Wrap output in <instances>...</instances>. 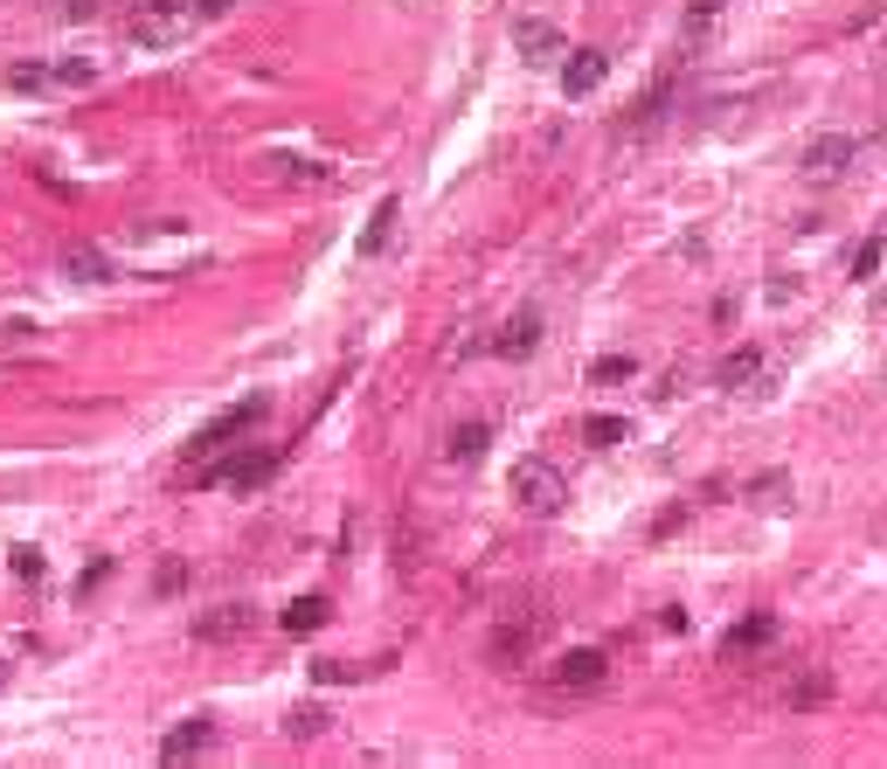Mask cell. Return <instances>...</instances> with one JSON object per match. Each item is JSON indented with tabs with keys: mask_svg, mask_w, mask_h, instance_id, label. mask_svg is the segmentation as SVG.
<instances>
[{
	"mask_svg": "<svg viewBox=\"0 0 887 769\" xmlns=\"http://www.w3.org/2000/svg\"><path fill=\"white\" fill-rule=\"evenodd\" d=\"M514 499L527 513H562V506H569V485H562V472L549 458H520L514 464Z\"/></svg>",
	"mask_w": 887,
	"mask_h": 769,
	"instance_id": "6da1fadb",
	"label": "cell"
},
{
	"mask_svg": "<svg viewBox=\"0 0 887 769\" xmlns=\"http://www.w3.org/2000/svg\"><path fill=\"white\" fill-rule=\"evenodd\" d=\"M257 423H263V396H243L236 409H222V417H209L195 437H187V464L209 458V451H222V444H236L243 430H257Z\"/></svg>",
	"mask_w": 887,
	"mask_h": 769,
	"instance_id": "7a4b0ae2",
	"label": "cell"
},
{
	"mask_svg": "<svg viewBox=\"0 0 887 769\" xmlns=\"http://www.w3.org/2000/svg\"><path fill=\"white\" fill-rule=\"evenodd\" d=\"M603 672H611V659H603L596 645H582V652H562L555 659V686L562 693H590V686H603Z\"/></svg>",
	"mask_w": 887,
	"mask_h": 769,
	"instance_id": "3957f363",
	"label": "cell"
},
{
	"mask_svg": "<svg viewBox=\"0 0 887 769\" xmlns=\"http://www.w3.org/2000/svg\"><path fill=\"white\" fill-rule=\"evenodd\" d=\"M853 153H860V146L846 139V133H825V139L804 146V174H811V181H839L846 166H853Z\"/></svg>",
	"mask_w": 887,
	"mask_h": 769,
	"instance_id": "277c9868",
	"label": "cell"
},
{
	"mask_svg": "<svg viewBox=\"0 0 887 769\" xmlns=\"http://www.w3.org/2000/svg\"><path fill=\"white\" fill-rule=\"evenodd\" d=\"M603 77H611V55L603 49H576L569 63H562V90H569V98H590Z\"/></svg>",
	"mask_w": 887,
	"mask_h": 769,
	"instance_id": "5b68a950",
	"label": "cell"
},
{
	"mask_svg": "<svg viewBox=\"0 0 887 769\" xmlns=\"http://www.w3.org/2000/svg\"><path fill=\"white\" fill-rule=\"evenodd\" d=\"M63 285H111V257L90 243H63Z\"/></svg>",
	"mask_w": 887,
	"mask_h": 769,
	"instance_id": "8992f818",
	"label": "cell"
},
{
	"mask_svg": "<svg viewBox=\"0 0 887 769\" xmlns=\"http://www.w3.org/2000/svg\"><path fill=\"white\" fill-rule=\"evenodd\" d=\"M769 637H777V617H769V610H749L742 624H728V637H722V659H742V652H763Z\"/></svg>",
	"mask_w": 887,
	"mask_h": 769,
	"instance_id": "52a82bcc",
	"label": "cell"
},
{
	"mask_svg": "<svg viewBox=\"0 0 887 769\" xmlns=\"http://www.w3.org/2000/svg\"><path fill=\"white\" fill-rule=\"evenodd\" d=\"M673 90H679V63H673V70H658V77H652V90H645V98H638V104L625 111V125H631V133H645V125L658 119V111L673 104Z\"/></svg>",
	"mask_w": 887,
	"mask_h": 769,
	"instance_id": "ba28073f",
	"label": "cell"
},
{
	"mask_svg": "<svg viewBox=\"0 0 887 769\" xmlns=\"http://www.w3.org/2000/svg\"><path fill=\"white\" fill-rule=\"evenodd\" d=\"M209 742H215V721H181L174 735L160 742V762H195V756H201Z\"/></svg>",
	"mask_w": 887,
	"mask_h": 769,
	"instance_id": "9c48e42d",
	"label": "cell"
},
{
	"mask_svg": "<svg viewBox=\"0 0 887 769\" xmlns=\"http://www.w3.org/2000/svg\"><path fill=\"white\" fill-rule=\"evenodd\" d=\"M534 347H541V312H514V319H506V333H500V354H506V361H527Z\"/></svg>",
	"mask_w": 887,
	"mask_h": 769,
	"instance_id": "30bf717a",
	"label": "cell"
},
{
	"mask_svg": "<svg viewBox=\"0 0 887 769\" xmlns=\"http://www.w3.org/2000/svg\"><path fill=\"white\" fill-rule=\"evenodd\" d=\"M514 49L527 55V63H555V55H562V35H555L549 22H520V28H514Z\"/></svg>",
	"mask_w": 887,
	"mask_h": 769,
	"instance_id": "8fae6325",
	"label": "cell"
},
{
	"mask_svg": "<svg viewBox=\"0 0 887 769\" xmlns=\"http://www.w3.org/2000/svg\"><path fill=\"white\" fill-rule=\"evenodd\" d=\"M833 686H839L833 672H825V666H811L804 680H790V693H784V700L798 707V715H811V707H825V700H833Z\"/></svg>",
	"mask_w": 887,
	"mask_h": 769,
	"instance_id": "7c38bea8",
	"label": "cell"
},
{
	"mask_svg": "<svg viewBox=\"0 0 887 769\" xmlns=\"http://www.w3.org/2000/svg\"><path fill=\"white\" fill-rule=\"evenodd\" d=\"M749 506H756V513H784L790 506V472H756L749 479Z\"/></svg>",
	"mask_w": 887,
	"mask_h": 769,
	"instance_id": "4fadbf2b",
	"label": "cell"
},
{
	"mask_svg": "<svg viewBox=\"0 0 887 769\" xmlns=\"http://www.w3.org/2000/svg\"><path fill=\"white\" fill-rule=\"evenodd\" d=\"M389 236H395V195L374 201V215H368V230H361V257H382Z\"/></svg>",
	"mask_w": 887,
	"mask_h": 769,
	"instance_id": "5bb4252c",
	"label": "cell"
},
{
	"mask_svg": "<svg viewBox=\"0 0 887 769\" xmlns=\"http://www.w3.org/2000/svg\"><path fill=\"white\" fill-rule=\"evenodd\" d=\"M319 624H327V596H298V604H285V631L292 637H312Z\"/></svg>",
	"mask_w": 887,
	"mask_h": 769,
	"instance_id": "9a60e30c",
	"label": "cell"
},
{
	"mask_svg": "<svg viewBox=\"0 0 887 769\" xmlns=\"http://www.w3.org/2000/svg\"><path fill=\"white\" fill-rule=\"evenodd\" d=\"M485 444H493V430H485V423H458V430H451V458H458V464H479Z\"/></svg>",
	"mask_w": 887,
	"mask_h": 769,
	"instance_id": "2e32d148",
	"label": "cell"
},
{
	"mask_svg": "<svg viewBox=\"0 0 887 769\" xmlns=\"http://www.w3.org/2000/svg\"><path fill=\"white\" fill-rule=\"evenodd\" d=\"M756 368H763L756 347H735L728 361H722V388H749V382H756Z\"/></svg>",
	"mask_w": 887,
	"mask_h": 769,
	"instance_id": "e0dca14e",
	"label": "cell"
},
{
	"mask_svg": "<svg viewBox=\"0 0 887 769\" xmlns=\"http://www.w3.org/2000/svg\"><path fill=\"white\" fill-rule=\"evenodd\" d=\"M319 728H327V707H319V700H306V707H292V715H285V735L292 742H312Z\"/></svg>",
	"mask_w": 887,
	"mask_h": 769,
	"instance_id": "ac0fdd59",
	"label": "cell"
},
{
	"mask_svg": "<svg viewBox=\"0 0 887 769\" xmlns=\"http://www.w3.org/2000/svg\"><path fill=\"white\" fill-rule=\"evenodd\" d=\"M236 631H243V610H209V617L195 624L201 645H222V637H236Z\"/></svg>",
	"mask_w": 887,
	"mask_h": 769,
	"instance_id": "d6986e66",
	"label": "cell"
},
{
	"mask_svg": "<svg viewBox=\"0 0 887 769\" xmlns=\"http://www.w3.org/2000/svg\"><path fill=\"white\" fill-rule=\"evenodd\" d=\"M590 382H596V388L631 382V354H603V361H590Z\"/></svg>",
	"mask_w": 887,
	"mask_h": 769,
	"instance_id": "ffe728a7",
	"label": "cell"
},
{
	"mask_svg": "<svg viewBox=\"0 0 887 769\" xmlns=\"http://www.w3.org/2000/svg\"><path fill=\"white\" fill-rule=\"evenodd\" d=\"M582 437H590L596 451H611V444H625V417H590V423H582Z\"/></svg>",
	"mask_w": 887,
	"mask_h": 769,
	"instance_id": "44dd1931",
	"label": "cell"
},
{
	"mask_svg": "<svg viewBox=\"0 0 887 769\" xmlns=\"http://www.w3.org/2000/svg\"><path fill=\"white\" fill-rule=\"evenodd\" d=\"M98 70H90V55H63V63L49 70V84H90Z\"/></svg>",
	"mask_w": 887,
	"mask_h": 769,
	"instance_id": "7402d4cb",
	"label": "cell"
},
{
	"mask_svg": "<svg viewBox=\"0 0 887 769\" xmlns=\"http://www.w3.org/2000/svg\"><path fill=\"white\" fill-rule=\"evenodd\" d=\"M874 271H880V236H866L860 250H853V277L866 285V277H874Z\"/></svg>",
	"mask_w": 887,
	"mask_h": 769,
	"instance_id": "603a6c76",
	"label": "cell"
},
{
	"mask_svg": "<svg viewBox=\"0 0 887 769\" xmlns=\"http://www.w3.org/2000/svg\"><path fill=\"white\" fill-rule=\"evenodd\" d=\"M520 652H527V631H520V624H514V631H493V659H506V666H514Z\"/></svg>",
	"mask_w": 887,
	"mask_h": 769,
	"instance_id": "cb8c5ba5",
	"label": "cell"
},
{
	"mask_svg": "<svg viewBox=\"0 0 887 769\" xmlns=\"http://www.w3.org/2000/svg\"><path fill=\"white\" fill-rule=\"evenodd\" d=\"M271 166H278V174H292V181H327V166H312V160H292V153H278Z\"/></svg>",
	"mask_w": 887,
	"mask_h": 769,
	"instance_id": "d4e9b609",
	"label": "cell"
},
{
	"mask_svg": "<svg viewBox=\"0 0 887 769\" xmlns=\"http://www.w3.org/2000/svg\"><path fill=\"white\" fill-rule=\"evenodd\" d=\"M8 84H14V90H49V70H42V63H14Z\"/></svg>",
	"mask_w": 887,
	"mask_h": 769,
	"instance_id": "484cf974",
	"label": "cell"
},
{
	"mask_svg": "<svg viewBox=\"0 0 887 769\" xmlns=\"http://www.w3.org/2000/svg\"><path fill=\"white\" fill-rule=\"evenodd\" d=\"M104 575H111V561L98 555V561H90V569L77 575V596H98V590H104Z\"/></svg>",
	"mask_w": 887,
	"mask_h": 769,
	"instance_id": "4316f807",
	"label": "cell"
},
{
	"mask_svg": "<svg viewBox=\"0 0 887 769\" xmlns=\"http://www.w3.org/2000/svg\"><path fill=\"white\" fill-rule=\"evenodd\" d=\"M14 575H22V583H42V555H35V548H14Z\"/></svg>",
	"mask_w": 887,
	"mask_h": 769,
	"instance_id": "83f0119b",
	"label": "cell"
},
{
	"mask_svg": "<svg viewBox=\"0 0 887 769\" xmlns=\"http://www.w3.org/2000/svg\"><path fill=\"white\" fill-rule=\"evenodd\" d=\"M181 583H187V569H181V561H167V569H160V575H153V590H160V596H174V590H181Z\"/></svg>",
	"mask_w": 887,
	"mask_h": 769,
	"instance_id": "f1b7e54d",
	"label": "cell"
},
{
	"mask_svg": "<svg viewBox=\"0 0 887 769\" xmlns=\"http://www.w3.org/2000/svg\"><path fill=\"white\" fill-rule=\"evenodd\" d=\"M236 8V0H201V14H230Z\"/></svg>",
	"mask_w": 887,
	"mask_h": 769,
	"instance_id": "f546056e",
	"label": "cell"
},
{
	"mask_svg": "<svg viewBox=\"0 0 887 769\" xmlns=\"http://www.w3.org/2000/svg\"><path fill=\"white\" fill-rule=\"evenodd\" d=\"M0 680H8V666H0Z\"/></svg>",
	"mask_w": 887,
	"mask_h": 769,
	"instance_id": "4dcf8cb0",
	"label": "cell"
}]
</instances>
